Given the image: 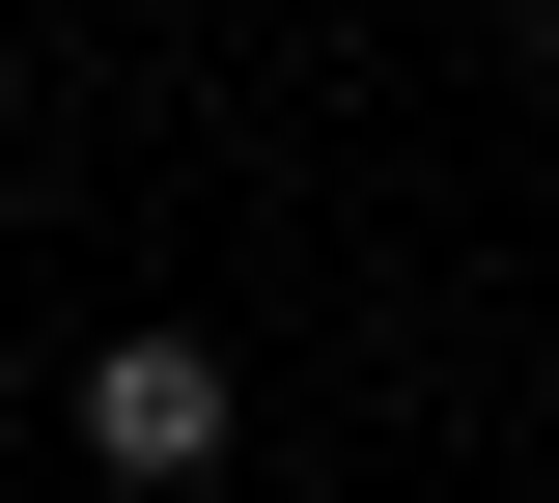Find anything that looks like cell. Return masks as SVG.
<instances>
[{
	"label": "cell",
	"mask_w": 559,
	"mask_h": 503,
	"mask_svg": "<svg viewBox=\"0 0 559 503\" xmlns=\"http://www.w3.org/2000/svg\"><path fill=\"white\" fill-rule=\"evenodd\" d=\"M532 28H559V0H532Z\"/></svg>",
	"instance_id": "7a4b0ae2"
},
{
	"label": "cell",
	"mask_w": 559,
	"mask_h": 503,
	"mask_svg": "<svg viewBox=\"0 0 559 503\" xmlns=\"http://www.w3.org/2000/svg\"><path fill=\"white\" fill-rule=\"evenodd\" d=\"M84 476H112V503H197L224 476V363L197 336H112V363H84Z\"/></svg>",
	"instance_id": "6da1fadb"
}]
</instances>
